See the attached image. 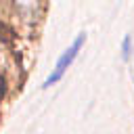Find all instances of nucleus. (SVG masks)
<instances>
[{"label":"nucleus","instance_id":"nucleus-1","mask_svg":"<svg viewBox=\"0 0 134 134\" xmlns=\"http://www.w3.org/2000/svg\"><path fill=\"white\" fill-rule=\"evenodd\" d=\"M84 44H86V34L82 31V34H77L75 36V40L69 44V48L57 59V63H54V69L48 73V77L44 80V84H42V88H50V86H54L63 75H65V71L71 67V63L77 59V54H80V50L84 48Z\"/></svg>","mask_w":134,"mask_h":134},{"label":"nucleus","instance_id":"nucleus-2","mask_svg":"<svg viewBox=\"0 0 134 134\" xmlns=\"http://www.w3.org/2000/svg\"><path fill=\"white\" fill-rule=\"evenodd\" d=\"M130 54H132V36L126 34L124 40H121V59L124 61H130Z\"/></svg>","mask_w":134,"mask_h":134},{"label":"nucleus","instance_id":"nucleus-3","mask_svg":"<svg viewBox=\"0 0 134 134\" xmlns=\"http://www.w3.org/2000/svg\"><path fill=\"white\" fill-rule=\"evenodd\" d=\"M2 92H4V82H2V77H0V98H2Z\"/></svg>","mask_w":134,"mask_h":134}]
</instances>
